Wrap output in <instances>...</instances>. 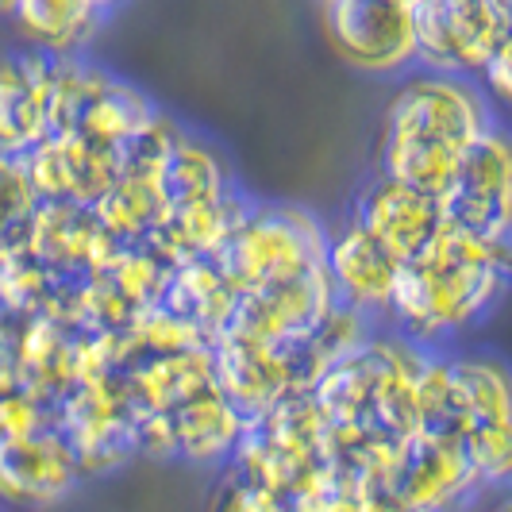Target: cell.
<instances>
[{
	"instance_id": "1",
	"label": "cell",
	"mask_w": 512,
	"mask_h": 512,
	"mask_svg": "<svg viewBox=\"0 0 512 512\" xmlns=\"http://www.w3.org/2000/svg\"><path fill=\"white\" fill-rule=\"evenodd\" d=\"M509 293V243L486 239L455 224L439 231L397 270L385 320L397 335L439 351L462 335L478 332Z\"/></svg>"
},
{
	"instance_id": "2",
	"label": "cell",
	"mask_w": 512,
	"mask_h": 512,
	"mask_svg": "<svg viewBox=\"0 0 512 512\" xmlns=\"http://www.w3.org/2000/svg\"><path fill=\"white\" fill-rule=\"evenodd\" d=\"M497 128V108L478 81L409 70L385 104L378 178L439 197L462 158Z\"/></svg>"
},
{
	"instance_id": "3",
	"label": "cell",
	"mask_w": 512,
	"mask_h": 512,
	"mask_svg": "<svg viewBox=\"0 0 512 512\" xmlns=\"http://www.w3.org/2000/svg\"><path fill=\"white\" fill-rule=\"evenodd\" d=\"M509 370L493 355L447 359V432L459 439L482 489H501L512 470Z\"/></svg>"
},
{
	"instance_id": "4",
	"label": "cell",
	"mask_w": 512,
	"mask_h": 512,
	"mask_svg": "<svg viewBox=\"0 0 512 512\" xmlns=\"http://www.w3.org/2000/svg\"><path fill=\"white\" fill-rule=\"evenodd\" d=\"M328 231L301 208H255L216 255L235 293L301 278L324 266Z\"/></svg>"
},
{
	"instance_id": "5",
	"label": "cell",
	"mask_w": 512,
	"mask_h": 512,
	"mask_svg": "<svg viewBox=\"0 0 512 512\" xmlns=\"http://www.w3.org/2000/svg\"><path fill=\"white\" fill-rule=\"evenodd\" d=\"M416 66L478 81L482 66L509 43V12L489 0H412Z\"/></svg>"
},
{
	"instance_id": "6",
	"label": "cell",
	"mask_w": 512,
	"mask_h": 512,
	"mask_svg": "<svg viewBox=\"0 0 512 512\" xmlns=\"http://www.w3.org/2000/svg\"><path fill=\"white\" fill-rule=\"evenodd\" d=\"M332 51L359 74L405 77L416 70L409 0H320Z\"/></svg>"
},
{
	"instance_id": "7",
	"label": "cell",
	"mask_w": 512,
	"mask_h": 512,
	"mask_svg": "<svg viewBox=\"0 0 512 512\" xmlns=\"http://www.w3.org/2000/svg\"><path fill=\"white\" fill-rule=\"evenodd\" d=\"M335 308H339L335 293L328 285L324 266H320V270L301 274V278L255 285V289L239 293L224 332L247 335L258 343H274V347H301L324 328V320Z\"/></svg>"
},
{
	"instance_id": "8",
	"label": "cell",
	"mask_w": 512,
	"mask_h": 512,
	"mask_svg": "<svg viewBox=\"0 0 512 512\" xmlns=\"http://www.w3.org/2000/svg\"><path fill=\"white\" fill-rule=\"evenodd\" d=\"M389 489L409 512H455L482 493V482L451 432L416 428L393 451Z\"/></svg>"
},
{
	"instance_id": "9",
	"label": "cell",
	"mask_w": 512,
	"mask_h": 512,
	"mask_svg": "<svg viewBox=\"0 0 512 512\" xmlns=\"http://www.w3.org/2000/svg\"><path fill=\"white\" fill-rule=\"evenodd\" d=\"M447 224L486 239L509 243L512 231V147L505 128L489 131L474 151L462 158L459 174L436 197Z\"/></svg>"
},
{
	"instance_id": "10",
	"label": "cell",
	"mask_w": 512,
	"mask_h": 512,
	"mask_svg": "<svg viewBox=\"0 0 512 512\" xmlns=\"http://www.w3.org/2000/svg\"><path fill=\"white\" fill-rule=\"evenodd\" d=\"M20 158L39 201L81 208L97 205L124 170V147L101 143L85 131H54Z\"/></svg>"
},
{
	"instance_id": "11",
	"label": "cell",
	"mask_w": 512,
	"mask_h": 512,
	"mask_svg": "<svg viewBox=\"0 0 512 512\" xmlns=\"http://www.w3.org/2000/svg\"><path fill=\"white\" fill-rule=\"evenodd\" d=\"M81 486V466L54 424L0 439V509L43 512Z\"/></svg>"
},
{
	"instance_id": "12",
	"label": "cell",
	"mask_w": 512,
	"mask_h": 512,
	"mask_svg": "<svg viewBox=\"0 0 512 512\" xmlns=\"http://www.w3.org/2000/svg\"><path fill=\"white\" fill-rule=\"evenodd\" d=\"M212 374L235 409L247 420L274 409L289 393H301V362L297 347H274L247 335L220 332L212 351Z\"/></svg>"
},
{
	"instance_id": "13",
	"label": "cell",
	"mask_w": 512,
	"mask_h": 512,
	"mask_svg": "<svg viewBox=\"0 0 512 512\" xmlns=\"http://www.w3.org/2000/svg\"><path fill=\"white\" fill-rule=\"evenodd\" d=\"M58 58L20 51L0 58V151L27 154L54 131Z\"/></svg>"
},
{
	"instance_id": "14",
	"label": "cell",
	"mask_w": 512,
	"mask_h": 512,
	"mask_svg": "<svg viewBox=\"0 0 512 512\" xmlns=\"http://www.w3.org/2000/svg\"><path fill=\"white\" fill-rule=\"evenodd\" d=\"M397 270H401V262L389 255L382 243H374L355 220L328 231L324 274H328V285H332L339 308H351L366 320L385 316Z\"/></svg>"
},
{
	"instance_id": "15",
	"label": "cell",
	"mask_w": 512,
	"mask_h": 512,
	"mask_svg": "<svg viewBox=\"0 0 512 512\" xmlns=\"http://www.w3.org/2000/svg\"><path fill=\"white\" fill-rule=\"evenodd\" d=\"M351 220L359 224L374 243H382L397 262H409L443 224V212L432 193L409 189L401 181L374 178L359 193L351 208Z\"/></svg>"
},
{
	"instance_id": "16",
	"label": "cell",
	"mask_w": 512,
	"mask_h": 512,
	"mask_svg": "<svg viewBox=\"0 0 512 512\" xmlns=\"http://www.w3.org/2000/svg\"><path fill=\"white\" fill-rule=\"evenodd\" d=\"M39 208V197L31 189L20 154L0 151V262L24 247L27 224Z\"/></svg>"
},
{
	"instance_id": "17",
	"label": "cell",
	"mask_w": 512,
	"mask_h": 512,
	"mask_svg": "<svg viewBox=\"0 0 512 512\" xmlns=\"http://www.w3.org/2000/svg\"><path fill=\"white\" fill-rule=\"evenodd\" d=\"M216 512H293V509H289V501H285L278 489L262 486V482L235 470V478L224 486V497H220Z\"/></svg>"
},
{
	"instance_id": "18",
	"label": "cell",
	"mask_w": 512,
	"mask_h": 512,
	"mask_svg": "<svg viewBox=\"0 0 512 512\" xmlns=\"http://www.w3.org/2000/svg\"><path fill=\"white\" fill-rule=\"evenodd\" d=\"M43 424H51V420H47L39 397H31L27 389H16V385H0V439L43 428Z\"/></svg>"
},
{
	"instance_id": "19",
	"label": "cell",
	"mask_w": 512,
	"mask_h": 512,
	"mask_svg": "<svg viewBox=\"0 0 512 512\" xmlns=\"http://www.w3.org/2000/svg\"><path fill=\"white\" fill-rule=\"evenodd\" d=\"M478 85H482V93L493 101V108H497V112L509 104V93H512V43H505V47H501V51L493 54L486 66H482Z\"/></svg>"
},
{
	"instance_id": "20",
	"label": "cell",
	"mask_w": 512,
	"mask_h": 512,
	"mask_svg": "<svg viewBox=\"0 0 512 512\" xmlns=\"http://www.w3.org/2000/svg\"><path fill=\"white\" fill-rule=\"evenodd\" d=\"M85 4H89L93 12H101L104 20H112V12H116V8L124 4V0H85Z\"/></svg>"
},
{
	"instance_id": "21",
	"label": "cell",
	"mask_w": 512,
	"mask_h": 512,
	"mask_svg": "<svg viewBox=\"0 0 512 512\" xmlns=\"http://www.w3.org/2000/svg\"><path fill=\"white\" fill-rule=\"evenodd\" d=\"M12 12V0H0V16H8Z\"/></svg>"
},
{
	"instance_id": "22",
	"label": "cell",
	"mask_w": 512,
	"mask_h": 512,
	"mask_svg": "<svg viewBox=\"0 0 512 512\" xmlns=\"http://www.w3.org/2000/svg\"><path fill=\"white\" fill-rule=\"evenodd\" d=\"M489 4H497L501 12H509V0H489Z\"/></svg>"
},
{
	"instance_id": "23",
	"label": "cell",
	"mask_w": 512,
	"mask_h": 512,
	"mask_svg": "<svg viewBox=\"0 0 512 512\" xmlns=\"http://www.w3.org/2000/svg\"><path fill=\"white\" fill-rule=\"evenodd\" d=\"M409 4H412V0H409Z\"/></svg>"
},
{
	"instance_id": "24",
	"label": "cell",
	"mask_w": 512,
	"mask_h": 512,
	"mask_svg": "<svg viewBox=\"0 0 512 512\" xmlns=\"http://www.w3.org/2000/svg\"><path fill=\"white\" fill-rule=\"evenodd\" d=\"M0 512H4V509H0Z\"/></svg>"
}]
</instances>
